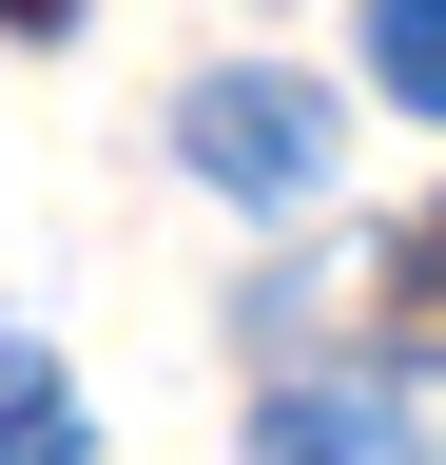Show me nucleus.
Wrapping results in <instances>:
<instances>
[{
	"instance_id": "5",
	"label": "nucleus",
	"mask_w": 446,
	"mask_h": 465,
	"mask_svg": "<svg viewBox=\"0 0 446 465\" xmlns=\"http://www.w3.org/2000/svg\"><path fill=\"white\" fill-rule=\"evenodd\" d=\"M408 291H427V311H446V213H427V232H408Z\"/></svg>"
},
{
	"instance_id": "3",
	"label": "nucleus",
	"mask_w": 446,
	"mask_h": 465,
	"mask_svg": "<svg viewBox=\"0 0 446 465\" xmlns=\"http://www.w3.org/2000/svg\"><path fill=\"white\" fill-rule=\"evenodd\" d=\"M0 465H97V446H78V369H59V349H0Z\"/></svg>"
},
{
	"instance_id": "4",
	"label": "nucleus",
	"mask_w": 446,
	"mask_h": 465,
	"mask_svg": "<svg viewBox=\"0 0 446 465\" xmlns=\"http://www.w3.org/2000/svg\"><path fill=\"white\" fill-rule=\"evenodd\" d=\"M369 78L388 116H446V0H369Z\"/></svg>"
},
{
	"instance_id": "2",
	"label": "nucleus",
	"mask_w": 446,
	"mask_h": 465,
	"mask_svg": "<svg viewBox=\"0 0 446 465\" xmlns=\"http://www.w3.org/2000/svg\"><path fill=\"white\" fill-rule=\"evenodd\" d=\"M253 465H427L388 388H272L253 407Z\"/></svg>"
},
{
	"instance_id": "1",
	"label": "nucleus",
	"mask_w": 446,
	"mask_h": 465,
	"mask_svg": "<svg viewBox=\"0 0 446 465\" xmlns=\"http://www.w3.org/2000/svg\"><path fill=\"white\" fill-rule=\"evenodd\" d=\"M175 155L213 174V194L292 213V194H330V97H311V78H272V58H233V78H194V97H175Z\"/></svg>"
},
{
	"instance_id": "6",
	"label": "nucleus",
	"mask_w": 446,
	"mask_h": 465,
	"mask_svg": "<svg viewBox=\"0 0 446 465\" xmlns=\"http://www.w3.org/2000/svg\"><path fill=\"white\" fill-rule=\"evenodd\" d=\"M0 20H20V39H59V20H78V0H0Z\"/></svg>"
}]
</instances>
